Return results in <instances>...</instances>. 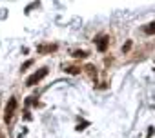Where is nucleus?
I'll use <instances>...</instances> for the list:
<instances>
[{"mask_svg": "<svg viewBox=\"0 0 155 138\" xmlns=\"http://www.w3.org/2000/svg\"><path fill=\"white\" fill-rule=\"evenodd\" d=\"M17 105H18L17 98H15V96H11V98L8 100V104H6V111H4V120H6V124H9V122L13 120L15 111H17Z\"/></svg>", "mask_w": 155, "mask_h": 138, "instance_id": "f257e3e1", "label": "nucleus"}, {"mask_svg": "<svg viewBox=\"0 0 155 138\" xmlns=\"http://www.w3.org/2000/svg\"><path fill=\"white\" fill-rule=\"evenodd\" d=\"M48 75V67H42V69H38V71H35L28 80H26V86H29V87H33V86H37L44 77Z\"/></svg>", "mask_w": 155, "mask_h": 138, "instance_id": "f03ea898", "label": "nucleus"}, {"mask_svg": "<svg viewBox=\"0 0 155 138\" xmlns=\"http://www.w3.org/2000/svg\"><path fill=\"white\" fill-rule=\"evenodd\" d=\"M108 44H110V38L104 35V36H101V38H99V42H97V49L104 53V51H106V47H108Z\"/></svg>", "mask_w": 155, "mask_h": 138, "instance_id": "7ed1b4c3", "label": "nucleus"}, {"mask_svg": "<svg viewBox=\"0 0 155 138\" xmlns=\"http://www.w3.org/2000/svg\"><path fill=\"white\" fill-rule=\"evenodd\" d=\"M38 53H53L57 51V44H48V45H38Z\"/></svg>", "mask_w": 155, "mask_h": 138, "instance_id": "20e7f679", "label": "nucleus"}, {"mask_svg": "<svg viewBox=\"0 0 155 138\" xmlns=\"http://www.w3.org/2000/svg\"><path fill=\"white\" fill-rule=\"evenodd\" d=\"M142 31H144L146 35H155V20H153V22H150V24H146Z\"/></svg>", "mask_w": 155, "mask_h": 138, "instance_id": "39448f33", "label": "nucleus"}, {"mask_svg": "<svg viewBox=\"0 0 155 138\" xmlns=\"http://www.w3.org/2000/svg\"><path fill=\"white\" fill-rule=\"evenodd\" d=\"M86 55H88L86 51H75V53H73V56H75V58H84Z\"/></svg>", "mask_w": 155, "mask_h": 138, "instance_id": "423d86ee", "label": "nucleus"}, {"mask_svg": "<svg viewBox=\"0 0 155 138\" xmlns=\"http://www.w3.org/2000/svg\"><path fill=\"white\" fill-rule=\"evenodd\" d=\"M66 71H68V73H71V75H77V73H81V71H79V67H68Z\"/></svg>", "mask_w": 155, "mask_h": 138, "instance_id": "0eeeda50", "label": "nucleus"}, {"mask_svg": "<svg viewBox=\"0 0 155 138\" xmlns=\"http://www.w3.org/2000/svg\"><path fill=\"white\" fill-rule=\"evenodd\" d=\"M130 47H131V42H128V44H126V45H124V47H122V51H128V49H130Z\"/></svg>", "mask_w": 155, "mask_h": 138, "instance_id": "6e6552de", "label": "nucleus"}, {"mask_svg": "<svg viewBox=\"0 0 155 138\" xmlns=\"http://www.w3.org/2000/svg\"><path fill=\"white\" fill-rule=\"evenodd\" d=\"M0 138H4V134H0Z\"/></svg>", "mask_w": 155, "mask_h": 138, "instance_id": "1a4fd4ad", "label": "nucleus"}]
</instances>
